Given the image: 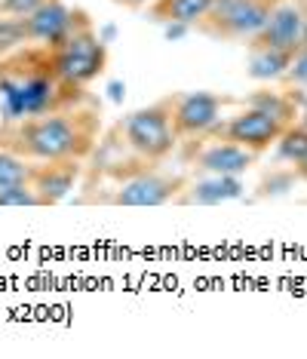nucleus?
Listing matches in <instances>:
<instances>
[{
    "instance_id": "f257e3e1",
    "label": "nucleus",
    "mask_w": 307,
    "mask_h": 359,
    "mask_svg": "<svg viewBox=\"0 0 307 359\" xmlns=\"http://www.w3.org/2000/svg\"><path fill=\"white\" fill-rule=\"evenodd\" d=\"M83 102H90L86 86L64 80L46 46L25 43L0 59V123H15Z\"/></svg>"
},
{
    "instance_id": "f03ea898",
    "label": "nucleus",
    "mask_w": 307,
    "mask_h": 359,
    "mask_svg": "<svg viewBox=\"0 0 307 359\" xmlns=\"http://www.w3.org/2000/svg\"><path fill=\"white\" fill-rule=\"evenodd\" d=\"M102 108L93 99L74 108L0 123V144L31 163L46 160H90L99 148Z\"/></svg>"
},
{
    "instance_id": "7ed1b4c3",
    "label": "nucleus",
    "mask_w": 307,
    "mask_h": 359,
    "mask_svg": "<svg viewBox=\"0 0 307 359\" xmlns=\"http://www.w3.org/2000/svg\"><path fill=\"white\" fill-rule=\"evenodd\" d=\"M108 148L148 163H166L172 157L179 151V138H175L172 123H169L166 95L160 102L129 111L123 120H117L114 129L108 133Z\"/></svg>"
},
{
    "instance_id": "20e7f679",
    "label": "nucleus",
    "mask_w": 307,
    "mask_h": 359,
    "mask_svg": "<svg viewBox=\"0 0 307 359\" xmlns=\"http://www.w3.org/2000/svg\"><path fill=\"white\" fill-rule=\"evenodd\" d=\"M46 50H50L53 62H55V71L77 86L95 83V80L108 71V62H111L108 43L99 37L93 19L83 10H74L68 34L55 46H46Z\"/></svg>"
},
{
    "instance_id": "39448f33",
    "label": "nucleus",
    "mask_w": 307,
    "mask_h": 359,
    "mask_svg": "<svg viewBox=\"0 0 307 359\" xmlns=\"http://www.w3.org/2000/svg\"><path fill=\"white\" fill-rule=\"evenodd\" d=\"M282 0H218L203 19L197 22V34L221 40V43H249L271 13L277 10Z\"/></svg>"
},
{
    "instance_id": "423d86ee",
    "label": "nucleus",
    "mask_w": 307,
    "mask_h": 359,
    "mask_svg": "<svg viewBox=\"0 0 307 359\" xmlns=\"http://www.w3.org/2000/svg\"><path fill=\"white\" fill-rule=\"evenodd\" d=\"M188 182H191L188 172H172V169H166V166L144 169V172L114 184V191L104 197V203H111V206H126V209L169 206V203H179Z\"/></svg>"
},
{
    "instance_id": "0eeeda50",
    "label": "nucleus",
    "mask_w": 307,
    "mask_h": 359,
    "mask_svg": "<svg viewBox=\"0 0 307 359\" xmlns=\"http://www.w3.org/2000/svg\"><path fill=\"white\" fill-rule=\"evenodd\" d=\"M175 154L193 175H246L258 163V154L240 148L228 138H218L212 133L179 144Z\"/></svg>"
},
{
    "instance_id": "6e6552de",
    "label": "nucleus",
    "mask_w": 307,
    "mask_h": 359,
    "mask_svg": "<svg viewBox=\"0 0 307 359\" xmlns=\"http://www.w3.org/2000/svg\"><path fill=\"white\" fill-rule=\"evenodd\" d=\"M166 102H169V123H172L179 144L215 129L221 123L224 104H228L221 95L206 93V89H197V93H169Z\"/></svg>"
},
{
    "instance_id": "1a4fd4ad",
    "label": "nucleus",
    "mask_w": 307,
    "mask_h": 359,
    "mask_svg": "<svg viewBox=\"0 0 307 359\" xmlns=\"http://www.w3.org/2000/svg\"><path fill=\"white\" fill-rule=\"evenodd\" d=\"M286 129L289 126L273 117V114L255 108V104H246L237 117L224 120V123H218L215 129H209V133L218 135V138H228V142L240 144V148H246V151H252L261 157L264 151L277 148L280 135L286 133Z\"/></svg>"
},
{
    "instance_id": "9d476101",
    "label": "nucleus",
    "mask_w": 307,
    "mask_h": 359,
    "mask_svg": "<svg viewBox=\"0 0 307 359\" xmlns=\"http://www.w3.org/2000/svg\"><path fill=\"white\" fill-rule=\"evenodd\" d=\"M301 31H304V10L298 4L282 0L264 28L246 43V50H277V53H298L301 50Z\"/></svg>"
},
{
    "instance_id": "9b49d317",
    "label": "nucleus",
    "mask_w": 307,
    "mask_h": 359,
    "mask_svg": "<svg viewBox=\"0 0 307 359\" xmlns=\"http://www.w3.org/2000/svg\"><path fill=\"white\" fill-rule=\"evenodd\" d=\"M86 172V160H46L34 163L31 191L40 197V206H55L80 184Z\"/></svg>"
},
{
    "instance_id": "f8f14e48",
    "label": "nucleus",
    "mask_w": 307,
    "mask_h": 359,
    "mask_svg": "<svg viewBox=\"0 0 307 359\" xmlns=\"http://www.w3.org/2000/svg\"><path fill=\"white\" fill-rule=\"evenodd\" d=\"M71 19H74L71 6H64L62 0H46V4H40L34 13H28L25 19H22L25 40L28 43H37V46H55L68 34Z\"/></svg>"
},
{
    "instance_id": "ddd939ff",
    "label": "nucleus",
    "mask_w": 307,
    "mask_h": 359,
    "mask_svg": "<svg viewBox=\"0 0 307 359\" xmlns=\"http://www.w3.org/2000/svg\"><path fill=\"white\" fill-rule=\"evenodd\" d=\"M218 0H154L148 4V19L160 25H188L193 28Z\"/></svg>"
},
{
    "instance_id": "4468645a",
    "label": "nucleus",
    "mask_w": 307,
    "mask_h": 359,
    "mask_svg": "<svg viewBox=\"0 0 307 359\" xmlns=\"http://www.w3.org/2000/svg\"><path fill=\"white\" fill-rule=\"evenodd\" d=\"M243 194L240 175H203V182H188L182 191L179 203H218V200H233Z\"/></svg>"
},
{
    "instance_id": "2eb2a0df",
    "label": "nucleus",
    "mask_w": 307,
    "mask_h": 359,
    "mask_svg": "<svg viewBox=\"0 0 307 359\" xmlns=\"http://www.w3.org/2000/svg\"><path fill=\"white\" fill-rule=\"evenodd\" d=\"M277 151H280V157L295 169V175L307 182V126L304 123H292V126H289L286 133L280 135Z\"/></svg>"
},
{
    "instance_id": "dca6fc26",
    "label": "nucleus",
    "mask_w": 307,
    "mask_h": 359,
    "mask_svg": "<svg viewBox=\"0 0 307 359\" xmlns=\"http://www.w3.org/2000/svg\"><path fill=\"white\" fill-rule=\"evenodd\" d=\"M249 53V77L255 80H280L289 71L295 55L277 50H246Z\"/></svg>"
},
{
    "instance_id": "f3484780",
    "label": "nucleus",
    "mask_w": 307,
    "mask_h": 359,
    "mask_svg": "<svg viewBox=\"0 0 307 359\" xmlns=\"http://www.w3.org/2000/svg\"><path fill=\"white\" fill-rule=\"evenodd\" d=\"M34 163L0 144V187H31Z\"/></svg>"
},
{
    "instance_id": "a211bd4d",
    "label": "nucleus",
    "mask_w": 307,
    "mask_h": 359,
    "mask_svg": "<svg viewBox=\"0 0 307 359\" xmlns=\"http://www.w3.org/2000/svg\"><path fill=\"white\" fill-rule=\"evenodd\" d=\"M25 28H22V19H13V15H4L0 19V59H6L10 53H15L19 46H25Z\"/></svg>"
},
{
    "instance_id": "6ab92c4d",
    "label": "nucleus",
    "mask_w": 307,
    "mask_h": 359,
    "mask_svg": "<svg viewBox=\"0 0 307 359\" xmlns=\"http://www.w3.org/2000/svg\"><path fill=\"white\" fill-rule=\"evenodd\" d=\"M40 206V197L31 187H0V209H25Z\"/></svg>"
},
{
    "instance_id": "aec40b11",
    "label": "nucleus",
    "mask_w": 307,
    "mask_h": 359,
    "mask_svg": "<svg viewBox=\"0 0 307 359\" xmlns=\"http://www.w3.org/2000/svg\"><path fill=\"white\" fill-rule=\"evenodd\" d=\"M280 80L289 89H307V46H301V50L295 53V59H292V65H289V71Z\"/></svg>"
},
{
    "instance_id": "412c9836",
    "label": "nucleus",
    "mask_w": 307,
    "mask_h": 359,
    "mask_svg": "<svg viewBox=\"0 0 307 359\" xmlns=\"http://www.w3.org/2000/svg\"><path fill=\"white\" fill-rule=\"evenodd\" d=\"M46 0H0V15H13V19H25Z\"/></svg>"
},
{
    "instance_id": "4be33fe9",
    "label": "nucleus",
    "mask_w": 307,
    "mask_h": 359,
    "mask_svg": "<svg viewBox=\"0 0 307 359\" xmlns=\"http://www.w3.org/2000/svg\"><path fill=\"white\" fill-rule=\"evenodd\" d=\"M117 4L129 6V10H139V6H148V4H154V0H117Z\"/></svg>"
},
{
    "instance_id": "5701e85b",
    "label": "nucleus",
    "mask_w": 307,
    "mask_h": 359,
    "mask_svg": "<svg viewBox=\"0 0 307 359\" xmlns=\"http://www.w3.org/2000/svg\"><path fill=\"white\" fill-rule=\"evenodd\" d=\"M301 46H307V13H304V31H301Z\"/></svg>"
}]
</instances>
